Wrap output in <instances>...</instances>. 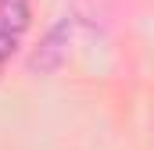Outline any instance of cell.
I'll return each instance as SVG.
<instances>
[{
    "mask_svg": "<svg viewBox=\"0 0 154 150\" xmlns=\"http://www.w3.org/2000/svg\"><path fill=\"white\" fill-rule=\"evenodd\" d=\"M32 22V4L29 0H0V32L7 36H22Z\"/></svg>",
    "mask_w": 154,
    "mask_h": 150,
    "instance_id": "7a4b0ae2",
    "label": "cell"
},
{
    "mask_svg": "<svg viewBox=\"0 0 154 150\" xmlns=\"http://www.w3.org/2000/svg\"><path fill=\"white\" fill-rule=\"evenodd\" d=\"M14 46H18V39H14V36H7V32H0V64H4V61L14 54Z\"/></svg>",
    "mask_w": 154,
    "mask_h": 150,
    "instance_id": "3957f363",
    "label": "cell"
},
{
    "mask_svg": "<svg viewBox=\"0 0 154 150\" xmlns=\"http://www.w3.org/2000/svg\"><path fill=\"white\" fill-rule=\"evenodd\" d=\"M68 43H72V18H61V22L43 36V43L36 46L29 68H32V72H57V68L65 64V57H68Z\"/></svg>",
    "mask_w": 154,
    "mask_h": 150,
    "instance_id": "6da1fadb",
    "label": "cell"
}]
</instances>
